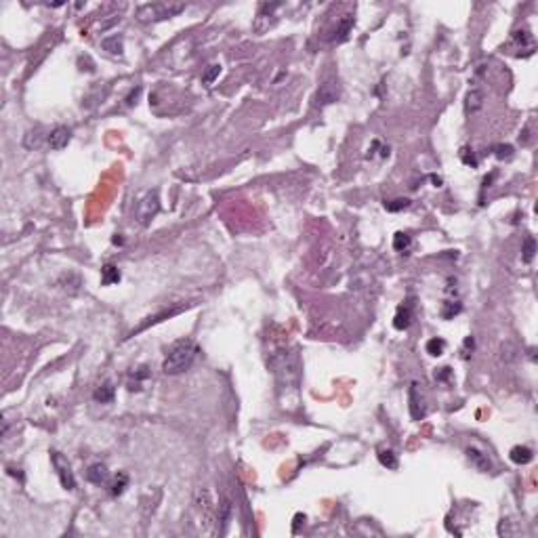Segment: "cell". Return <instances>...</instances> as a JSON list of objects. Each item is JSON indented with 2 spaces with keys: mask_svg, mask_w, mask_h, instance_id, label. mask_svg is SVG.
<instances>
[{
  "mask_svg": "<svg viewBox=\"0 0 538 538\" xmlns=\"http://www.w3.org/2000/svg\"><path fill=\"white\" fill-rule=\"evenodd\" d=\"M69 139H72V130H69L67 126H57V128L51 130V135H49V145H51L53 149H63V147L69 143Z\"/></svg>",
  "mask_w": 538,
  "mask_h": 538,
  "instance_id": "6",
  "label": "cell"
},
{
  "mask_svg": "<svg viewBox=\"0 0 538 538\" xmlns=\"http://www.w3.org/2000/svg\"><path fill=\"white\" fill-rule=\"evenodd\" d=\"M101 282H103V284H116V282H120V271H118V267L105 265L103 271H101Z\"/></svg>",
  "mask_w": 538,
  "mask_h": 538,
  "instance_id": "15",
  "label": "cell"
},
{
  "mask_svg": "<svg viewBox=\"0 0 538 538\" xmlns=\"http://www.w3.org/2000/svg\"><path fill=\"white\" fill-rule=\"evenodd\" d=\"M511 461H513L515 465H528L534 458V452L528 446H515V448H511Z\"/></svg>",
  "mask_w": 538,
  "mask_h": 538,
  "instance_id": "10",
  "label": "cell"
},
{
  "mask_svg": "<svg viewBox=\"0 0 538 538\" xmlns=\"http://www.w3.org/2000/svg\"><path fill=\"white\" fill-rule=\"evenodd\" d=\"M461 158H463V162H465V164L478 166V160H475V158H473V154H469V149H467V147H463V149H461Z\"/></svg>",
  "mask_w": 538,
  "mask_h": 538,
  "instance_id": "25",
  "label": "cell"
},
{
  "mask_svg": "<svg viewBox=\"0 0 538 538\" xmlns=\"http://www.w3.org/2000/svg\"><path fill=\"white\" fill-rule=\"evenodd\" d=\"M114 395H116V387H114V385L108 381V383H103L99 389L93 393V398H95L97 402H101V404H108V402L114 400Z\"/></svg>",
  "mask_w": 538,
  "mask_h": 538,
  "instance_id": "13",
  "label": "cell"
},
{
  "mask_svg": "<svg viewBox=\"0 0 538 538\" xmlns=\"http://www.w3.org/2000/svg\"><path fill=\"white\" fill-rule=\"evenodd\" d=\"M511 154H513V147L511 145H498L496 147V156L498 158H511Z\"/></svg>",
  "mask_w": 538,
  "mask_h": 538,
  "instance_id": "26",
  "label": "cell"
},
{
  "mask_svg": "<svg viewBox=\"0 0 538 538\" xmlns=\"http://www.w3.org/2000/svg\"><path fill=\"white\" fill-rule=\"evenodd\" d=\"M408 206H410V200L408 198H398V200H393V202H385V208L391 210V213H395V210H402V208H408Z\"/></svg>",
  "mask_w": 538,
  "mask_h": 538,
  "instance_id": "23",
  "label": "cell"
},
{
  "mask_svg": "<svg viewBox=\"0 0 538 538\" xmlns=\"http://www.w3.org/2000/svg\"><path fill=\"white\" fill-rule=\"evenodd\" d=\"M467 456H469V461L478 467L479 471H490L492 469V465H490V461H488V456L486 454H481L478 448H469L467 450Z\"/></svg>",
  "mask_w": 538,
  "mask_h": 538,
  "instance_id": "12",
  "label": "cell"
},
{
  "mask_svg": "<svg viewBox=\"0 0 538 538\" xmlns=\"http://www.w3.org/2000/svg\"><path fill=\"white\" fill-rule=\"evenodd\" d=\"M431 181L435 183V187H439V185H442V179H439V177H435V175H433V177H431Z\"/></svg>",
  "mask_w": 538,
  "mask_h": 538,
  "instance_id": "28",
  "label": "cell"
},
{
  "mask_svg": "<svg viewBox=\"0 0 538 538\" xmlns=\"http://www.w3.org/2000/svg\"><path fill=\"white\" fill-rule=\"evenodd\" d=\"M481 93L479 91H471L467 95V112H478L481 108Z\"/></svg>",
  "mask_w": 538,
  "mask_h": 538,
  "instance_id": "18",
  "label": "cell"
},
{
  "mask_svg": "<svg viewBox=\"0 0 538 538\" xmlns=\"http://www.w3.org/2000/svg\"><path fill=\"white\" fill-rule=\"evenodd\" d=\"M276 368V376L280 387H297L299 383V359L295 354L282 356L280 361H273Z\"/></svg>",
  "mask_w": 538,
  "mask_h": 538,
  "instance_id": "2",
  "label": "cell"
},
{
  "mask_svg": "<svg viewBox=\"0 0 538 538\" xmlns=\"http://www.w3.org/2000/svg\"><path fill=\"white\" fill-rule=\"evenodd\" d=\"M461 309H463V305L458 303V301H446L444 303V309H442V315L446 317V320H450V317H454L456 313H461Z\"/></svg>",
  "mask_w": 538,
  "mask_h": 538,
  "instance_id": "22",
  "label": "cell"
},
{
  "mask_svg": "<svg viewBox=\"0 0 538 538\" xmlns=\"http://www.w3.org/2000/svg\"><path fill=\"white\" fill-rule=\"evenodd\" d=\"M410 246H412V240H410L408 234H404V232L395 234V238H393V248L395 250H398V252H408Z\"/></svg>",
  "mask_w": 538,
  "mask_h": 538,
  "instance_id": "14",
  "label": "cell"
},
{
  "mask_svg": "<svg viewBox=\"0 0 538 538\" xmlns=\"http://www.w3.org/2000/svg\"><path fill=\"white\" fill-rule=\"evenodd\" d=\"M444 349H446V341L444 339H431L427 343V354L429 356H442L444 354Z\"/></svg>",
  "mask_w": 538,
  "mask_h": 538,
  "instance_id": "19",
  "label": "cell"
},
{
  "mask_svg": "<svg viewBox=\"0 0 538 538\" xmlns=\"http://www.w3.org/2000/svg\"><path fill=\"white\" fill-rule=\"evenodd\" d=\"M110 478V473H108V467H105L103 463H95L89 467V471H86V479L97 483V486H101V483Z\"/></svg>",
  "mask_w": 538,
  "mask_h": 538,
  "instance_id": "7",
  "label": "cell"
},
{
  "mask_svg": "<svg viewBox=\"0 0 538 538\" xmlns=\"http://www.w3.org/2000/svg\"><path fill=\"white\" fill-rule=\"evenodd\" d=\"M198 356V345L193 343L191 339H179L175 341L169 354L164 358V364H162V370L166 374H181L185 370H189L193 359Z\"/></svg>",
  "mask_w": 538,
  "mask_h": 538,
  "instance_id": "1",
  "label": "cell"
},
{
  "mask_svg": "<svg viewBox=\"0 0 538 538\" xmlns=\"http://www.w3.org/2000/svg\"><path fill=\"white\" fill-rule=\"evenodd\" d=\"M51 461H53V465H55V469H57L61 486H63L65 490H74L76 488V478H74V473H72V467H69V463L59 452H51Z\"/></svg>",
  "mask_w": 538,
  "mask_h": 538,
  "instance_id": "5",
  "label": "cell"
},
{
  "mask_svg": "<svg viewBox=\"0 0 538 538\" xmlns=\"http://www.w3.org/2000/svg\"><path fill=\"white\" fill-rule=\"evenodd\" d=\"M522 252H524V261H526V263H530V261L534 259V252H536V242H534V238H532V236H528L526 240H524V248H522Z\"/></svg>",
  "mask_w": 538,
  "mask_h": 538,
  "instance_id": "21",
  "label": "cell"
},
{
  "mask_svg": "<svg viewBox=\"0 0 538 538\" xmlns=\"http://www.w3.org/2000/svg\"><path fill=\"white\" fill-rule=\"evenodd\" d=\"M185 8V4H166V2H154V4H143L139 6L137 11V17L143 21H149V19H166V17H173L181 13Z\"/></svg>",
  "mask_w": 538,
  "mask_h": 538,
  "instance_id": "3",
  "label": "cell"
},
{
  "mask_svg": "<svg viewBox=\"0 0 538 538\" xmlns=\"http://www.w3.org/2000/svg\"><path fill=\"white\" fill-rule=\"evenodd\" d=\"M450 372H452V370H450L448 366L446 368H439V372H435V378H437V381H446V378L450 376Z\"/></svg>",
  "mask_w": 538,
  "mask_h": 538,
  "instance_id": "27",
  "label": "cell"
},
{
  "mask_svg": "<svg viewBox=\"0 0 538 538\" xmlns=\"http://www.w3.org/2000/svg\"><path fill=\"white\" fill-rule=\"evenodd\" d=\"M410 412H412V418L418 420L425 417V408H422V400L418 398V389H417V383L410 387Z\"/></svg>",
  "mask_w": 538,
  "mask_h": 538,
  "instance_id": "8",
  "label": "cell"
},
{
  "mask_svg": "<svg viewBox=\"0 0 538 538\" xmlns=\"http://www.w3.org/2000/svg\"><path fill=\"white\" fill-rule=\"evenodd\" d=\"M219 74H221V65H219V63L210 65V67H208V72H206L204 76H202V82H204V84H213V82H215V78H217Z\"/></svg>",
  "mask_w": 538,
  "mask_h": 538,
  "instance_id": "24",
  "label": "cell"
},
{
  "mask_svg": "<svg viewBox=\"0 0 538 538\" xmlns=\"http://www.w3.org/2000/svg\"><path fill=\"white\" fill-rule=\"evenodd\" d=\"M147 378H149V368L147 366H141V368L133 370V372H130V378H128V389L130 391H139L143 381H147Z\"/></svg>",
  "mask_w": 538,
  "mask_h": 538,
  "instance_id": "11",
  "label": "cell"
},
{
  "mask_svg": "<svg viewBox=\"0 0 538 538\" xmlns=\"http://www.w3.org/2000/svg\"><path fill=\"white\" fill-rule=\"evenodd\" d=\"M378 461H381V465L387 467V469H398V458H395L391 450H381V452H378Z\"/></svg>",
  "mask_w": 538,
  "mask_h": 538,
  "instance_id": "17",
  "label": "cell"
},
{
  "mask_svg": "<svg viewBox=\"0 0 538 538\" xmlns=\"http://www.w3.org/2000/svg\"><path fill=\"white\" fill-rule=\"evenodd\" d=\"M160 208V200H158V191H147L137 204V219L141 225H147L152 221V217Z\"/></svg>",
  "mask_w": 538,
  "mask_h": 538,
  "instance_id": "4",
  "label": "cell"
},
{
  "mask_svg": "<svg viewBox=\"0 0 538 538\" xmlns=\"http://www.w3.org/2000/svg\"><path fill=\"white\" fill-rule=\"evenodd\" d=\"M126 486H128V475L126 473H118L116 478H114V481H112V486H110L112 490L110 492L114 494V496H118V494L124 492Z\"/></svg>",
  "mask_w": 538,
  "mask_h": 538,
  "instance_id": "16",
  "label": "cell"
},
{
  "mask_svg": "<svg viewBox=\"0 0 538 538\" xmlns=\"http://www.w3.org/2000/svg\"><path fill=\"white\" fill-rule=\"evenodd\" d=\"M101 47H103L105 51H110V53H114V55H120V53H122V40H120L118 36H112V38H105V40L101 42Z\"/></svg>",
  "mask_w": 538,
  "mask_h": 538,
  "instance_id": "20",
  "label": "cell"
},
{
  "mask_svg": "<svg viewBox=\"0 0 538 538\" xmlns=\"http://www.w3.org/2000/svg\"><path fill=\"white\" fill-rule=\"evenodd\" d=\"M410 322H412V307L410 305H402L398 309V313H395V317H393V326L398 330H406L410 326Z\"/></svg>",
  "mask_w": 538,
  "mask_h": 538,
  "instance_id": "9",
  "label": "cell"
}]
</instances>
